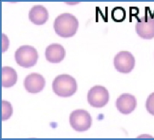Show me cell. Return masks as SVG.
Returning a JSON list of instances; mask_svg holds the SVG:
<instances>
[{"label": "cell", "instance_id": "7a4b0ae2", "mask_svg": "<svg viewBox=\"0 0 154 140\" xmlns=\"http://www.w3.org/2000/svg\"><path fill=\"white\" fill-rule=\"evenodd\" d=\"M52 90L58 97H71L77 91L76 81L68 75L57 76L52 82Z\"/></svg>", "mask_w": 154, "mask_h": 140}, {"label": "cell", "instance_id": "6da1fadb", "mask_svg": "<svg viewBox=\"0 0 154 140\" xmlns=\"http://www.w3.org/2000/svg\"><path fill=\"white\" fill-rule=\"evenodd\" d=\"M56 33L63 38H70L77 32L79 22L76 17L69 13H63L57 16L54 21Z\"/></svg>", "mask_w": 154, "mask_h": 140}, {"label": "cell", "instance_id": "52a82bcc", "mask_svg": "<svg viewBox=\"0 0 154 140\" xmlns=\"http://www.w3.org/2000/svg\"><path fill=\"white\" fill-rule=\"evenodd\" d=\"M135 30L140 38L151 39L154 38V18L145 16L140 19L135 26Z\"/></svg>", "mask_w": 154, "mask_h": 140}, {"label": "cell", "instance_id": "7c38bea8", "mask_svg": "<svg viewBox=\"0 0 154 140\" xmlns=\"http://www.w3.org/2000/svg\"><path fill=\"white\" fill-rule=\"evenodd\" d=\"M17 81V74L16 70L11 67H3L1 70V83L4 87H11Z\"/></svg>", "mask_w": 154, "mask_h": 140}, {"label": "cell", "instance_id": "9c48e42d", "mask_svg": "<svg viewBox=\"0 0 154 140\" xmlns=\"http://www.w3.org/2000/svg\"><path fill=\"white\" fill-rule=\"evenodd\" d=\"M45 80L42 75L33 73L28 75L24 80V87L30 93H38L44 89Z\"/></svg>", "mask_w": 154, "mask_h": 140}, {"label": "cell", "instance_id": "5b68a950", "mask_svg": "<svg viewBox=\"0 0 154 140\" xmlns=\"http://www.w3.org/2000/svg\"><path fill=\"white\" fill-rule=\"evenodd\" d=\"M110 99L107 89L102 86H95L90 89L88 94L89 104L94 108H102L105 106Z\"/></svg>", "mask_w": 154, "mask_h": 140}, {"label": "cell", "instance_id": "8992f818", "mask_svg": "<svg viewBox=\"0 0 154 140\" xmlns=\"http://www.w3.org/2000/svg\"><path fill=\"white\" fill-rule=\"evenodd\" d=\"M135 65V59L130 52L120 51L116 55L114 58V66L116 69L120 73L128 74L130 73Z\"/></svg>", "mask_w": 154, "mask_h": 140}, {"label": "cell", "instance_id": "3957f363", "mask_svg": "<svg viewBox=\"0 0 154 140\" xmlns=\"http://www.w3.org/2000/svg\"><path fill=\"white\" fill-rule=\"evenodd\" d=\"M38 52L36 49L30 45H22L15 53L17 63L23 68H31L37 63Z\"/></svg>", "mask_w": 154, "mask_h": 140}, {"label": "cell", "instance_id": "8fae6325", "mask_svg": "<svg viewBox=\"0 0 154 140\" xmlns=\"http://www.w3.org/2000/svg\"><path fill=\"white\" fill-rule=\"evenodd\" d=\"M28 17L30 22L35 25H43L49 18L47 10L42 5H35L29 11Z\"/></svg>", "mask_w": 154, "mask_h": 140}, {"label": "cell", "instance_id": "4fadbf2b", "mask_svg": "<svg viewBox=\"0 0 154 140\" xmlns=\"http://www.w3.org/2000/svg\"><path fill=\"white\" fill-rule=\"evenodd\" d=\"M1 110H2V112H1L2 120H6L11 118L12 113H13V108H12L11 102L3 100L1 102Z\"/></svg>", "mask_w": 154, "mask_h": 140}, {"label": "cell", "instance_id": "30bf717a", "mask_svg": "<svg viewBox=\"0 0 154 140\" xmlns=\"http://www.w3.org/2000/svg\"><path fill=\"white\" fill-rule=\"evenodd\" d=\"M65 56V50L59 44H51L45 50V58L51 63H58Z\"/></svg>", "mask_w": 154, "mask_h": 140}, {"label": "cell", "instance_id": "ba28073f", "mask_svg": "<svg viewBox=\"0 0 154 140\" xmlns=\"http://www.w3.org/2000/svg\"><path fill=\"white\" fill-rule=\"evenodd\" d=\"M137 105L136 98L131 94L124 93L116 99V106L118 111L124 114L132 113Z\"/></svg>", "mask_w": 154, "mask_h": 140}, {"label": "cell", "instance_id": "277c9868", "mask_svg": "<svg viewBox=\"0 0 154 140\" xmlns=\"http://www.w3.org/2000/svg\"><path fill=\"white\" fill-rule=\"evenodd\" d=\"M69 123L75 131L85 132L92 126V117L88 111L84 109H76L70 114Z\"/></svg>", "mask_w": 154, "mask_h": 140}, {"label": "cell", "instance_id": "5bb4252c", "mask_svg": "<svg viewBox=\"0 0 154 140\" xmlns=\"http://www.w3.org/2000/svg\"><path fill=\"white\" fill-rule=\"evenodd\" d=\"M146 110L148 113L154 115V92L152 93L146 99Z\"/></svg>", "mask_w": 154, "mask_h": 140}]
</instances>
